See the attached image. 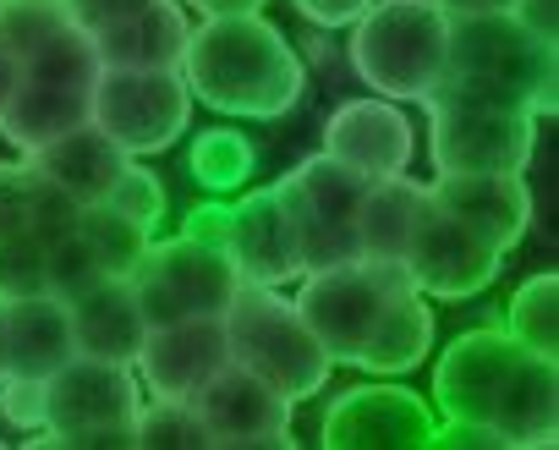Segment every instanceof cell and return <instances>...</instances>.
Listing matches in <instances>:
<instances>
[{
	"label": "cell",
	"mask_w": 559,
	"mask_h": 450,
	"mask_svg": "<svg viewBox=\"0 0 559 450\" xmlns=\"http://www.w3.org/2000/svg\"><path fill=\"white\" fill-rule=\"evenodd\" d=\"M433 412L444 423H483L499 445H554L559 439V363L526 352L499 330H466L444 346L433 368Z\"/></svg>",
	"instance_id": "obj_1"
},
{
	"label": "cell",
	"mask_w": 559,
	"mask_h": 450,
	"mask_svg": "<svg viewBox=\"0 0 559 450\" xmlns=\"http://www.w3.org/2000/svg\"><path fill=\"white\" fill-rule=\"evenodd\" d=\"M176 72L198 105H209L219 116H241V121H280L286 110H297V99L308 88L302 56L258 12L203 17L187 34Z\"/></svg>",
	"instance_id": "obj_2"
},
{
	"label": "cell",
	"mask_w": 559,
	"mask_h": 450,
	"mask_svg": "<svg viewBox=\"0 0 559 450\" xmlns=\"http://www.w3.org/2000/svg\"><path fill=\"white\" fill-rule=\"evenodd\" d=\"M225 324V352L236 368L258 374L269 390H280L292 406L319 395L330 384V352L313 341V330L302 324L297 303L280 297V286H258V281H241L230 308L219 313Z\"/></svg>",
	"instance_id": "obj_3"
},
{
	"label": "cell",
	"mask_w": 559,
	"mask_h": 450,
	"mask_svg": "<svg viewBox=\"0 0 559 450\" xmlns=\"http://www.w3.org/2000/svg\"><path fill=\"white\" fill-rule=\"evenodd\" d=\"M450 17L433 0H373L352 23V72L379 99H428L444 83Z\"/></svg>",
	"instance_id": "obj_4"
},
{
	"label": "cell",
	"mask_w": 559,
	"mask_h": 450,
	"mask_svg": "<svg viewBox=\"0 0 559 450\" xmlns=\"http://www.w3.org/2000/svg\"><path fill=\"white\" fill-rule=\"evenodd\" d=\"M428 154L439 176H477V170H526L537 143V110L493 94H472L439 83L428 99Z\"/></svg>",
	"instance_id": "obj_5"
},
{
	"label": "cell",
	"mask_w": 559,
	"mask_h": 450,
	"mask_svg": "<svg viewBox=\"0 0 559 450\" xmlns=\"http://www.w3.org/2000/svg\"><path fill=\"white\" fill-rule=\"evenodd\" d=\"M444 83L532 105L537 116H554V45L532 39L510 12L499 17H450L444 45Z\"/></svg>",
	"instance_id": "obj_6"
},
{
	"label": "cell",
	"mask_w": 559,
	"mask_h": 450,
	"mask_svg": "<svg viewBox=\"0 0 559 450\" xmlns=\"http://www.w3.org/2000/svg\"><path fill=\"white\" fill-rule=\"evenodd\" d=\"M138 374L127 363L99 357H67L45 379V428H34V445H78V450H110L138 445Z\"/></svg>",
	"instance_id": "obj_7"
},
{
	"label": "cell",
	"mask_w": 559,
	"mask_h": 450,
	"mask_svg": "<svg viewBox=\"0 0 559 450\" xmlns=\"http://www.w3.org/2000/svg\"><path fill=\"white\" fill-rule=\"evenodd\" d=\"M132 297L148 330L176 324V319H219L241 286L236 264L225 259V248L198 242V237H165L143 248V259L132 264Z\"/></svg>",
	"instance_id": "obj_8"
},
{
	"label": "cell",
	"mask_w": 559,
	"mask_h": 450,
	"mask_svg": "<svg viewBox=\"0 0 559 450\" xmlns=\"http://www.w3.org/2000/svg\"><path fill=\"white\" fill-rule=\"evenodd\" d=\"M412 286L406 264H384V259H352L335 270H313L302 275V292L292 297L302 324L313 330V341L330 352V363H357V352L368 346L373 324L384 319V308Z\"/></svg>",
	"instance_id": "obj_9"
},
{
	"label": "cell",
	"mask_w": 559,
	"mask_h": 450,
	"mask_svg": "<svg viewBox=\"0 0 559 450\" xmlns=\"http://www.w3.org/2000/svg\"><path fill=\"white\" fill-rule=\"evenodd\" d=\"M88 121L127 149L132 159L143 154H165L187 121H192V94L181 83V72H148V67H116L99 72L88 88Z\"/></svg>",
	"instance_id": "obj_10"
},
{
	"label": "cell",
	"mask_w": 559,
	"mask_h": 450,
	"mask_svg": "<svg viewBox=\"0 0 559 450\" xmlns=\"http://www.w3.org/2000/svg\"><path fill=\"white\" fill-rule=\"evenodd\" d=\"M362 187L368 181L352 176L346 165H335L330 154H313L292 176L274 181V192L286 198V209L297 220L302 275L362 259V248H357V203H362Z\"/></svg>",
	"instance_id": "obj_11"
},
{
	"label": "cell",
	"mask_w": 559,
	"mask_h": 450,
	"mask_svg": "<svg viewBox=\"0 0 559 450\" xmlns=\"http://www.w3.org/2000/svg\"><path fill=\"white\" fill-rule=\"evenodd\" d=\"M406 275L423 297H439V303H466L477 292L493 286V275L504 270V248H493L477 225H466L461 214H450L444 203H423L417 214V232L406 242Z\"/></svg>",
	"instance_id": "obj_12"
},
{
	"label": "cell",
	"mask_w": 559,
	"mask_h": 450,
	"mask_svg": "<svg viewBox=\"0 0 559 450\" xmlns=\"http://www.w3.org/2000/svg\"><path fill=\"white\" fill-rule=\"evenodd\" d=\"M192 406H198L209 439L225 445V450H241V445H269V450L286 445V450H292V445H297L292 401L280 395V390H269L258 374L236 368V363H225V368L192 395Z\"/></svg>",
	"instance_id": "obj_13"
},
{
	"label": "cell",
	"mask_w": 559,
	"mask_h": 450,
	"mask_svg": "<svg viewBox=\"0 0 559 450\" xmlns=\"http://www.w3.org/2000/svg\"><path fill=\"white\" fill-rule=\"evenodd\" d=\"M433 406L406 384H357L330 401L319 439L330 450H368V445H433Z\"/></svg>",
	"instance_id": "obj_14"
},
{
	"label": "cell",
	"mask_w": 559,
	"mask_h": 450,
	"mask_svg": "<svg viewBox=\"0 0 559 450\" xmlns=\"http://www.w3.org/2000/svg\"><path fill=\"white\" fill-rule=\"evenodd\" d=\"M219 248L241 281H258V286L302 281L297 220L274 187H252L241 203H225V242Z\"/></svg>",
	"instance_id": "obj_15"
},
{
	"label": "cell",
	"mask_w": 559,
	"mask_h": 450,
	"mask_svg": "<svg viewBox=\"0 0 559 450\" xmlns=\"http://www.w3.org/2000/svg\"><path fill=\"white\" fill-rule=\"evenodd\" d=\"M324 154L362 181H384V176H401L412 165L417 132L395 99H346L324 121Z\"/></svg>",
	"instance_id": "obj_16"
},
{
	"label": "cell",
	"mask_w": 559,
	"mask_h": 450,
	"mask_svg": "<svg viewBox=\"0 0 559 450\" xmlns=\"http://www.w3.org/2000/svg\"><path fill=\"white\" fill-rule=\"evenodd\" d=\"M225 363H230V352H225L219 319H176V324H159L143 335L132 374L159 401H192Z\"/></svg>",
	"instance_id": "obj_17"
},
{
	"label": "cell",
	"mask_w": 559,
	"mask_h": 450,
	"mask_svg": "<svg viewBox=\"0 0 559 450\" xmlns=\"http://www.w3.org/2000/svg\"><path fill=\"white\" fill-rule=\"evenodd\" d=\"M433 203H444L450 214H461L466 225L493 242V248H515L532 225V192L521 181V170H477V176H439Z\"/></svg>",
	"instance_id": "obj_18"
},
{
	"label": "cell",
	"mask_w": 559,
	"mask_h": 450,
	"mask_svg": "<svg viewBox=\"0 0 559 450\" xmlns=\"http://www.w3.org/2000/svg\"><path fill=\"white\" fill-rule=\"evenodd\" d=\"M67 319H72V352L78 357H99V363H127L132 368L138 363V346L148 335L127 275L94 281L83 297L67 303Z\"/></svg>",
	"instance_id": "obj_19"
},
{
	"label": "cell",
	"mask_w": 559,
	"mask_h": 450,
	"mask_svg": "<svg viewBox=\"0 0 559 450\" xmlns=\"http://www.w3.org/2000/svg\"><path fill=\"white\" fill-rule=\"evenodd\" d=\"M0 357H7V374H17V379H50L72 357L67 303L50 297V292L0 303Z\"/></svg>",
	"instance_id": "obj_20"
},
{
	"label": "cell",
	"mask_w": 559,
	"mask_h": 450,
	"mask_svg": "<svg viewBox=\"0 0 559 450\" xmlns=\"http://www.w3.org/2000/svg\"><path fill=\"white\" fill-rule=\"evenodd\" d=\"M45 181H56L61 192H72L78 203H105V192L116 187V176L127 170V149H116L94 121H83V127H72V132H61L56 143H45V149H34V154H23Z\"/></svg>",
	"instance_id": "obj_21"
},
{
	"label": "cell",
	"mask_w": 559,
	"mask_h": 450,
	"mask_svg": "<svg viewBox=\"0 0 559 450\" xmlns=\"http://www.w3.org/2000/svg\"><path fill=\"white\" fill-rule=\"evenodd\" d=\"M187 12L176 0H154L148 12L127 17V23H110L94 39V56H99V72H116V67H148V72H176L181 67V50H187Z\"/></svg>",
	"instance_id": "obj_22"
},
{
	"label": "cell",
	"mask_w": 559,
	"mask_h": 450,
	"mask_svg": "<svg viewBox=\"0 0 559 450\" xmlns=\"http://www.w3.org/2000/svg\"><path fill=\"white\" fill-rule=\"evenodd\" d=\"M423 203H428V187L412 181L406 170L401 176H384V181H368L362 187V203H357V248H362V259L401 264L406 259V242L417 232Z\"/></svg>",
	"instance_id": "obj_23"
},
{
	"label": "cell",
	"mask_w": 559,
	"mask_h": 450,
	"mask_svg": "<svg viewBox=\"0 0 559 450\" xmlns=\"http://www.w3.org/2000/svg\"><path fill=\"white\" fill-rule=\"evenodd\" d=\"M83 121H88V88H50V83L17 78V88L0 105V138L17 154H34Z\"/></svg>",
	"instance_id": "obj_24"
},
{
	"label": "cell",
	"mask_w": 559,
	"mask_h": 450,
	"mask_svg": "<svg viewBox=\"0 0 559 450\" xmlns=\"http://www.w3.org/2000/svg\"><path fill=\"white\" fill-rule=\"evenodd\" d=\"M428 352H433V308L423 303V292H417V286H406V292L384 308V319L373 324V335H368V346L357 352V363H352V368L390 379V374L417 368Z\"/></svg>",
	"instance_id": "obj_25"
},
{
	"label": "cell",
	"mask_w": 559,
	"mask_h": 450,
	"mask_svg": "<svg viewBox=\"0 0 559 450\" xmlns=\"http://www.w3.org/2000/svg\"><path fill=\"white\" fill-rule=\"evenodd\" d=\"M504 335L537 357H559V275H532L504 308Z\"/></svg>",
	"instance_id": "obj_26"
},
{
	"label": "cell",
	"mask_w": 559,
	"mask_h": 450,
	"mask_svg": "<svg viewBox=\"0 0 559 450\" xmlns=\"http://www.w3.org/2000/svg\"><path fill=\"white\" fill-rule=\"evenodd\" d=\"M23 78L28 83H50V88H94L99 78V56H94V39L83 28H56L39 50H28L23 61Z\"/></svg>",
	"instance_id": "obj_27"
},
{
	"label": "cell",
	"mask_w": 559,
	"mask_h": 450,
	"mask_svg": "<svg viewBox=\"0 0 559 450\" xmlns=\"http://www.w3.org/2000/svg\"><path fill=\"white\" fill-rule=\"evenodd\" d=\"M78 237L88 242V253H94V264L105 275H132V264L143 259V248H148L154 232H143V225L127 220V214H116L110 203H83Z\"/></svg>",
	"instance_id": "obj_28"
},
{
	"label": "cell",
	"mask_w": 559,
	"mask_h": 450,
	"mask_svg": "<svg viewBox=\"0 0 559 450\" xmlns=\"http://www.w3.org/2000/svg\"><path fill=\"white\" fill-rule=\"evenodd\" d=\"M252 165H258V149L241 132H230V127L198 132V143H192V176L209 192H236L252 176Z\"/></svg>",
	"instance_id": "obj_29"
},
{
	"label": "cell",
	"mask_w": 559,
	"mask_h": 450,
	"mask_svg": "<svg viewBox=\"0 0 559 450\" xmlns=\"http://www.w3.org/2000/svg\"><path fill=\"white\" fill-rule=\"evenodd\" d=\"M138 445H148V450H214L198 406L159 401V395H154V406H138Z\"/></svg>",
	"instance_id": "obj_30"
},
{
	"label": "cell",
	"mask_w": 559,
	"mask_h": 450,
	"mask_svg": "<svg viewBox=\"0 0 559 450\" xmlns=\"http://www.w3.org/2000/svg\"><path fill=\"white\" fill-rule=\"evenodd\" d=\"M94 281H105V270L94 264V253H88V242H83L78 232L45 248V292H50V297L72 303V297H83Z\"/></svg>",
	"instance_id": "obj_31"
},
{
	"label": "cell",
	"mask_w": 559,
	"mask_h": 450,
	"mask_svg": "<svg viewBox=\"0 0 559 450\" xmlns=\"http://www.w3.org/2000/svg\"><path fill=\"white\" fill-rule=\"evenodd\" d=\"M45 292V242L34 232L0 237V303Z\"/></svg>",
	"instance_id": "obj_32"
},
{
	"label": "cell",
	"mask_w": 559,
	"mask_h": 450,
	"mask_svg": "<svg viewBox=\"0 0 559 450\" xmlns=\"http://www.w3.org/2000/svg\"><path fill=\"white\" fill-rule=\"evenodd\" d=\"M105 203H110L116 214L138 220L143 232H154V225L165 220V187H159V176H154V170H143L138 159H127V170L116 176V187L105 192Z\"/></svg>",
	"instance_id": "obj_33"
},
{
	"label": "cell",
	"mask_w": 559,
	"mask_h": 450,
	"mask_svg": "<svg viewBox=\"0 0 559 450\" xmlns=\"http://www.w3.org/2000/svg\"><path fill=\"white\" fill-rule=\"evenodd\" d=\"M56 28H67L61 7H28V0H7V7H0V45H7L17 61L28 50H39Z\"/></svg>",
	"instance_id": "obj_34"
},
{
	"label": "cell",
	"mask_w": 559,
	"mask_h": 450,
	"mask_svg": "<svg viewBox=\"0 0 559 450\" xmlns=\"http://www.w3.org/2000/svg\"><path fill=\"white\" fill-rule=\"evenodd\" d=\"M78 220H83V203L72 198V192H61L56 181H45L39 170H34V198H28V232L50 248V242H61V237H72L78 232Z\"/></svg>",
	"instance_id": "obj_35"
},
{
	"label": "cell",
	"mask_w": 559,
	"mask_h": 450,
	"mask_svg": "<svg viewBox=\"0 0 559 450\" xmlns=\"http://www.w3.org/2000/svg\"><path fill=\"white\" fill-rule=\"evenodd\" d=\"M28 198H34V165L28 159L0 165V237L28 232Z\"/></svg>",
	"instance_id": "obj_36"
},
{
	"label": "cell",
	"mask_w": 559,
	"mask_h": 450,
	"mask_svg": "<svg viewBox=\"0 0 559 450\" xmlns=\"http://www.w3.org/2000/svg\"><path fill=\"white\" fill-rule=\"evenodd\" d=\"M0 417H7L17 434L45 428V379H17V374L0 379Z\"/></svg>",
	"instance_id": "obj_37"
},
{
	"label": "cell",
	"mask_w": 559,
	"mask_h": 450,
	"mask_svg": "<svg viewBox=\"0 0 559 450\" xmlns=\"http://www.w3.org/2000/svg\"><path fill=\"white\" fill-rule=\"evenodd\" d=\"M154 0H67V23L83 28V34H99L110 23H127L138 12H148Z\"/></svg>",
	"instance_id": "obj_38"
},
{
	"label": "cell",
	"mask_w": 559,
	"mask_h": 450,
	"mask_svg": "<svg viewBox=\"0 0 559 450\" xmlns=\"http://www.w3.org/2000/svg\"><path fill=\"white\" fill-rule=\"evenodd\" d=\"M292 7L313 23V28H352L373 0H292Z\"/></svg>",
	"instance_id": "obj_39"
},
{
	"label": "cell",
	"mask_w": 559,
	"mask_h": 450,
	"mask_svg": "<svg viewBox=\"0 0 559 450\" xmlns=\"http://www.w3.org/2000/svg\"><path fill=\"white\" fill-rule=\"evenodd\" d=\"M510 17H515L532 39H543V45L559 39V0H515Z\"/></svg>",
	"instance_id": "obj_40"
},
{
	"label": "cell",
	"mask_w": 559,
	"mask_h": 450,
	"mask_svg": "<svg viewBox=\"0 0 559 450\" xmlns=\"http://www.w3.org/2000/svg\"><path fill=\"white\" fill-rule=\"evenodd\" d=\"M187 237H198V242H225V203H203V209H192L187 214Z\"/></svg>",
	"instance_id": "obj_41"
},
{
	"label": "cell",
	"mask_w": 559,
	"mask_h": 450,
	"mask_svg": "<svg viewBox=\"0 0 559 450\" xmlns=\"http://www.w3.org/2000/svg\"><path fill=\"white\" fill-rule=\"evenodd\" d=\"M433 7L444 17H499V12L515 7V0H433Z\"/></svg>",
	"instance_id": "obj_42"
},
{
	"label": "cell",
	"mask_w": 559,
	"mask_h": 450,
	"mask_svg": "<svg viewBox=\"0 0 559 450\" xmlns=\"http://www.w3.org/2000/svg\"><path fill=\"white\" fill-rule=\"evenodd\" d=\"M187 7H198L203 17H236V12H258L263 0H187Z\"/></svg>",
	"instance_id": "obj_43"
},
{
	"label": "cell",
	"mask_w": 559,
	"mask_h": 450,
	"mask_svg": "<svg viewBox=\"0 0 559 450\" xmlns=\"http://www.w3.org/2000/svg\"><path fill=\"white\" fill-rule=\"evenodd\" d=\"M17 78H23V67H17V56L0 45V105H7V94L17 88Z\"/></svg>",
	"instance_id": "obj_44"
},
{
	"label": "cell",
	"mask_w": 559,
	"mask_h": 450,
	"mask_svg": "<svg viewBox=\"0 0 559 450\" xmlns=\"http://www.w3.org/2000/svg\"><path fill=\"white\" fill-rule=\"evenodd\" d=\"M28 7H61L67 12V0H28Z\"/></svg>",
	"instance_id": "obj_45"
},
{
	"label": "cell",
	"mask_w": 559,
	"mask_h": 450,
	"mask_svg": "<svg viewBox=\"0 0 559 450\" xmlns=\"http://www.w3.org/2000/svg\"><path fill=\"white\" fill-rule=\"evenodd\" d=\"M0 374H7V357H0Z\"/></svg>",
	"instance_id": "obj_46"
},
{
	"label": "cell",
	"mask_w": 559,
	"mask_h": 450,
	"mask_svg": "<svg viewBox=\"0 0 559 450\" xmlns=\"http://www.w3.org/2000/svg\"><path fill=\"white\" fill-rule=\"evenodd\" d=\"M0 7H7V0H0Z\"/></svg>",
	"instance_id": "obj_47"
}]
</instances>
